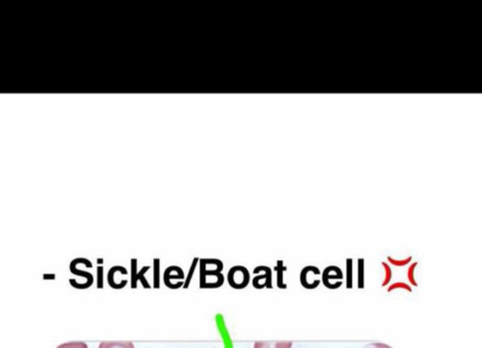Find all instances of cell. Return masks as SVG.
<instances>
[{"instance_id": "obj_10", "label": "cell", "mask_w": 482, "mask_h": 348, "mask_svg": "<svg viewBox=\"0 0 482 348\" xmlns=\"http://www.w3.org/2000/svg\"><path fill=\"white\" fill-rule=\"evenodd\" d=\"M70 271H71L73 274L85 278L86 281H87L89 284H93V276L92 274H90V273L86 272V271L78 270L76 266L73 263H71V266H70Z\"/></svg>"}, {"instance_id": "obj_11", "label": "cell", "mask_w": 482, "mask_h": 348, "mask_svg": "<svg viewBox=\"0 0 482 348\" xmlns=\"http://www.w3.org/2000/svg\"><path fill=\"white\" fill-rule=\"evenodd\" d=\"M57 348H88V347L85 342H82V341H73V342L58 345Z\"/></svg>"}, {"instance_id": "obj_12", "label": "cell", "mask_w": 482, "mask_h": 348, "mask_svg": "<svg viewBox=\"0 0 482 348\" xmlns=\"http://www.w3.org/2000/svg\"><path fill=\"white\" fill-rule=\"evenodd\" d=\"M364 348H392L390 345L385 344V343H370V344L366 345Z\"/></svg>"}, {"instance_id": "obj_3", "label": "cell", "mask_w": 482, "mask_h": 348, "mask_svg": "<svg viewBox=\"0 0 482 348\" xmlns=\"http://www.w3.org/2000/svg\"><path fill=\"white\" fill-rule=\"evenodd\" d=\"M321 274L319 268L313 267V266H309L303 268L301 273V283L305 287L306 289H312L317 288L320 284V280L315 279V276H319Z\"/></svg>"}, {"instance_id": "obj_14", "label": "cell", "mask_w": 482, "mask_h": 348, "mask_svg": "<svg viewBox=\"0 0 482 348\" xmlns=\"http://www.w3.org/2000/svg\"><path fill=\"white\" fill-rule=\"evenodd\" d=\"M388 259H390V261H392V263H395V265H397V266H399V265L405 266V265H406V263H408L409 261H411V258H409L408 259H407V261H395L394 259H392L390 258H388Z\"/></svg>"}, {"instance_id": "obj_9", "label": "cell", "mask_w": 482, "mask_h": 348, "mask_svg": "<svg viewBox=\"0 0 482 348\" xmlns=\"http://www.w3.org/2000/svg\"><path fill=\"white\" fill-rule=\"evenodd\" d=\"M98 348H135L130 341H105Z\"/></svg>"}, {"instance_id": "obj_8", "label": "cell", "mask_w": 482, "mask_h": 348, "mask_svg": "<svg viewBox=\"0 0 482 348\" xmlns=\"http://www.w3.org/2000/svg\"><path fill=\"white\" fill-rule=\"evenodd\" d=\"M291 341H259L254 348H291Z\"/></svg>"}, {"instance_id": "obj_5", "label": "cell", "mask_w": 482, "mask_h": 348, "mask_svg": "<svg viewBox=\"0 0 482 348\" xmlns=\"http://www.w3.org/2000/svg\"><path fill=\"white\" fill-rule=\"evenodd\" d=\"M184 279V273L182 271V268L179 267H170L167 268L165 272V276H164V280H165L166 286L170 287V288L174 289V280H183Z\"/></svg>"}, {"instance_id": "obj_13", "label": "cell", "mask_w": 482, "mask_h": 348, "mask_svg": "<svg viewBox=\"0 0 482 348\" xmlns=\"http://www.w3.org/2000/svg\"><path fill=\"white\" fill-rule=\"evenodd\" d=\"M406 288L407 290L408 291H412L410 287L408 286V285L404 284V283H397V284H394L392 285V287H390V289H388V291H392L394 290L395 288Z\"/></svg>"}, {"instance_id": "obj_2", "label": "cell", "mask_w": 482, "mask_h": 348, "mask_svg": "<svg viewBox=\"0 0 482 348\" xmlns=\"http://www.w3.org/2000/svg\"><path fill=\"white\" fill-rule=\"evenodd\" d=\"M343 279V271L341 268L336 267V266H331L325 268L324 272H323L322 280L323 284L329 289H338V287L341 286L343 282L341 280Z\"/></svg>"}, {"instance_id": "obj_6", "label": "cell", "mask_w": 482, "mask_h": 348, "mask_svg": "<svg viewBox=\"0 0 482 348\" xmlns=\"http://www.w3.org/2000/svg\"><path fill=\"white\" fill-rule=\"evenodd\" d=\"M200 272L221 273L223 270V263L219 259H201Z\"/></svg>"}, {"instance_id": "obj_7", "label": "cell", "mask_w": 482, "mask_h": 348, "mask_svg": "<svg viewBox=\"0 0 482 348\" xmlns=\"http://www.w3.org/2000/svg\"><path fill=\"white\" fill-rule=\"evenodd\" d=\"M255 274H259V276H256L254 282H252V284H254V286L256 287V288L262 289L264 288V287L271 288V287H272V271H271L270 268H268L267 273H264V274H261L259 272H256Z\"/></svg>"}, {"instance_id": "obj_4", "label": "cell", "mask_w": 482, "mask_h": 348, "mask_svg": "<svg viewBox=\"0 0 482 348\" xmlns=\"http://www.w3.org/2000/svg\"><path fill=\"white\" fill-rule=\"evenodd\" d=\"M224 283V276L221 273L200 272V288H219Z\"/></svg>"}, {"instance_id": "obj_1", "label": "cell", "mask_w": 482, "mask_h": 348, "mask_svg": "<svg viewBox=\"0 0 482 348\" xmlns=\"http://www.w3.org/2000/svg\"><path fill=\"white\" fill-rule=\"evenodd\" d=\"M228 283L234 289H243L250 284V276L249 270L242 266H235L229 270L227 275Z\"/></svg>"}]
</instances>
